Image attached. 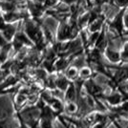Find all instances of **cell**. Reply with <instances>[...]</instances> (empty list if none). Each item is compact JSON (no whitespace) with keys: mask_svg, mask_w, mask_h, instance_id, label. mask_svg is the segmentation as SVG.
Wrapping results in <instances>:
<instances>
[{"mask_svg":"<svg viewBox=\"0 0 128 128\" xmlns=\"http://www.w3.org/2000/svg\"><path fill=\"white\" fill-rule=\"evenodd\" d=\"M95 128H103V124H98Z\"/></svg>","mask_w":128,"mask_h":128,"instance_id":"cell-20","label":"cell"},{"mask_svg":"<svg viewBox=\"0 0 128 128\" xmlns=\"http://www.w3.org/2000/svg\"><path fill=\"white\" fill-rule=\"evenodd\" d=\"M76 96V92H75V88L74 86H70V88L68 89V92H67V98L70 100H74Z\"/></svg>","mask_w":128,"mask_h":128,"instance_id":"cell-9","label":"cell"},{"mask_svg":"<svg viewBox=\"0 0 128 128\" xmlns=\"http://www.w3.org/2000/svg\"><path fill=\"white\" fill-rule=\"evenodd\" d=\"M120 100H122V96L118 94H114V95H111L110 96L107 98V100L111 104H118L120 102Z\"/></svg>","mask_w":128,"mask_h":128,"instance_id":"cell-7","label":"cell"},{"mask_svg":"<svg viewBox=\"0 0 128 128\" xmlns=\"http://www.w3.org/2000/svg\"><path fill=\"white\" fill-rule=\"evenodd\" d=\"M128 78V68H122L116 73L114 76V80L117 82H122L123 80Z\"/></svg>","mask_w":128,"mask_h":128,"instance_id":"cell-3","label":"cell"},{"mask_svg":"<svg viewBox=\"0 0 128 128\" xmlns=\"http://www.w3.org/2000/svg\"><path fill=\"white\" fill-rule=\"evenodd\" d=\"M124 24H125L126 28L128 29V14L125 16H124Z\"/></svg>","mask_w":128,"mask_h":128,"instance_id":"cell-17","label":"cell"},{"mask_svg":"<svg viewBox=\"0 0 128 128\" xmlns=\"http://www.w3.org/2000/svg\"><path fill=\"white\" fill-rule=\"evenodd\" d=\"M102 19L95 20L93 23H91L90 30L92 31V32H96V31H98V30L102 28Z\"/></svg>","mask_w":128,"mask_h":128,"instance_id":"cell-8","label":"cell"},{"mask_svg":"<svg viewBox=\"0 0 128 128\" xmlns=\"http://www.w3.org/2000/svg\"><path fill=\"white\" fill-rule=\"evenodd\" d=\"M66 3H72V2H74L75 0H64Z\"/></svg>","mask_w":128,"mask_h":128,"instance_id":"cell-21","label":"cell"},{"mask_svg":"<svg viewBox=\"0 0 128 128\" xmlns=\"http://www.w3.org/2000/svg\"><path fill=\"white\" fill-rule=\"evenodd\" d=\"M96 46L98 47V50H103L106 46V39H105V36H104V32H102L96 41Z\"/></svg>","mask_w":128,"mask_h":128,"instance_id":"cell-6","label":"cell"},{"mask_svg":"<svg viewBox=\"0 0 128 128\" xmlns=\"http://www.w3.org/2000/svg\"><path fill=\"white\" fill-rule=\"evenodd\" d=\"M76 75V70L75 68H71V69L68 71V76L70 78H74L75 76Z\"/></svg>","mask_w":128,"mask_h":128,"instance_id":"cell-15","label":"cell"},{"mask_svg":"<svg viewBox=\"0 0 128 128\" xmlns=\"http://www.w3.org/2000/svg\"><path fill=\"white\" fill-rule=\"evenodd\" d=\"M69 110H70V111H75V110H76V106L73 104V103H72V104H70Z\"/></svg>","mask_w":128,"mask_h":128,"instance_id":"cell-18","label":"cell"},{"mask_svg":"<svg viewBox=\"0 0 128 128\" xmlns=\"http://www.w3.org/2000/svg\"><path fill=\"white\" fill-rule=\"evenodd\" d=\"M106 56L109 58V60L112 61V62H118L120 59V54L116 51H114V50H111V49H107L106 50Z\"/></svg>","mask_w":128,"mask_h":128,"instance_id":"cell-4","label":"cell"},{"mask_svg":"<svg viewBox=\"0 0 128 128\" xmlns=\"http://www.w3.org/2000/svg\"><path fill=\"white\" fill-rule=\"evenodd\" d=\"M123 59H128V43H126L124 45V49H123V52L122 53L120 56Z\"/></svg>","mask_w":128,"mask_h":128,"instance_id":"cell-11","label":"cell"},{"mask_svg":"<svg viewBox=\"0 0 128 128\" xmlns=\"http://www.w3.org/2000/svg\"><path fill=\"white\" fill-rule=\"evenodd\" d=\"M56 3V0H46V6L47 7H51V6L54 5Z\"/></svg>","mask_w":128,"mask_h":128,"instance_id":"cell-16","label":"cell"},{"mask_svg":"<svg viewBox=\"0 0 128 128\" xmlns=\"http://www.w3.org/2000/svg\"><path fill=\"white\" fill-rule=\"evenodd\" d=\"M4 44H5V41H4L3 38L0 36V45H4Z\"/></svg>","mask_w":128,"mask_h":128,"instance_id":"cell-19","label":"cell"},{"mask_svg":"<svg viewBox=\"0 0 128 128\" xmlns=\"http://www.w3.org/2000/svg\"><path fill=\"white\" fill-rule=\"evenodd\" d=\"M87 90L90 93L91 95H100L102 93L100 88L98 85H96L93 81H89L87 83Z\"/></svg>","mask_w":128,"mask_h":128,"instance_id":"cell-5","label":"cell"},{"mask_svg":"<svg viewBox=\"0 0 128 128\" xmlns=\"http://www.w3.org/2000/svg\"><path fill=\"white\" fill-rule=\"evenodd\" d=\"M115 3L117 4L118 7H125L128 6V0H114Z\"/></svg>","mask_w":128,"mask_h":128,"instance_id":"cell-12","label":"cell"},{"mask_svg":"<svg viewBox=\"0 0 128 128\" xmlns=\"http://www.w3.org/2000/svg\"><path fill=\"white\" fill-rule=\"evenodd\" d=\"M27 32L29 34V36L32 39H34V41L38 42L41 40V34L39 32V30L38 29V27L34 25L31 22H29L27 24Z\"/></svg>","mask_w":128,"mask_h":128,"instance_id":"cell-1","label":"cell"},{"mask_svg":"<svg viewBox=\"0 0 128 128\" xmlns=\"http://www.w3.org/2000/svg\"><path fill=\"white\" fill-rule=\"evenodd\" d=\"M122 14L123 11L120 12V14H118L117 16V17L115 18V20L112 23V27L118 32H122V28H123V23H122Z\"/></svg>","mask_w":128,"mask_h":128,"instance_id":"cell-2","label":"cell"},{"mask_svg":"<svg viewBox=\"0 0 128 128\" xmlns=\"http://www.w3.org/2000/svg\"><path fill=\"white\" fill-rule=\"evenodd\" d=\"M91 75V72L89 69H87V68H84V69L81 70V72H80V76H82V78H88L89 76Z\"/></svg>","mask_w":128,"mask_h":128,"instance_id":"cell-13","label":"cell"},{"mask_svg":"<svg viewBox=\"0 0 128 128\" xmlns=\"http://www.w3.org/2000/svg\"><path fill=\"white\" fill-rule=\"evenodd\" d=\"M67 84H68L67 80H64V78H60V80H58V87H60L61 89H65Z\"/></svg>","mask_w":128,"mask_h":128,"instance_id":"cell-10","label":"cell"},{"mask_svg":"<svg viewBox=\"0 0 128 128\" xmlns=\"http://www.w3.org/2000/svg\"><path fill=\"white\" fill-rule=\"evenodd\" d=\"M66 65H67V62H66V60H64V59H60L58 61V63H56V67L58 68V69H62L64 67H66Z\"/></svg>","mask_w":128,"mask_h":128,"instance_id":"cell-14","label":"cell"}]
</instances>
